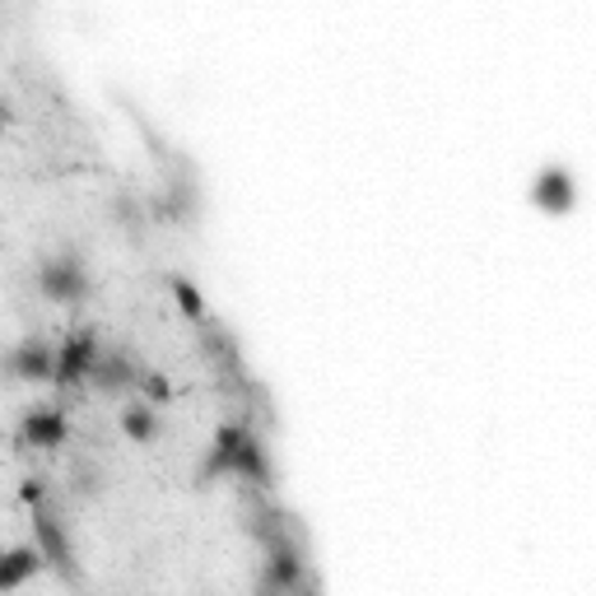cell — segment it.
<instances>
[{"instance_id": "cell-15", "label": "cell", "mask_w": 596, "mask_h": 596, "mask_svg": "<svg viewBox=\"0 0 596 596\" xmlns=\"http://www.w3.org/2000/svg\"><path fill=\"white\" fill-rule=\"evenodd\" d=\"M19 498H23V504H29V508L47 504V481H38V475H29V481L19 485Z\"/></svg>"}, {"instance_id": "cell-1", "label": "cell", "mask_w": 596, "mask_h": 596, "mask_svg": "<svg viewBox=\"0 0 596 596\" xmlns=\"http://www.w3.org/2000/svg\"><path fill=\"white\" fill-rule=\"evenodd\" d=\"M38 290H42V299H52V303H84V294H89L84 261L70 256V252L42 261L38 266Z\"/></svg>"}, {"instance_id": "cell-3", "label": "cell", "mask_w": 596, "mask_h": 596, "mask_svg": "<svg viewBox=\"0 0 596 596\" xmlns=\"http://www.w3.org/2000/svg\"><path fill=\"white\" fill-rule=\"evenodd\" d=\"M93 360H99V336H93V331H70L65 345L57 350V373H52V383H57L61 392L89 383Z\"/></svg>"}, {"instance_id": "cell-16", "label": "cell", "mask_w": 596, "mask_h": 596, "mask_svg": "<svg viewBox=\"0 0 596 596\" xmlns=\"http://www.w3.org/2000/svg\"><path fill=\"white\" fill-rule=\"evenodd\" d=\"M0 127H6V108H0Z\"/></svg>"}, {"instance_id": "cell-12", "label": "cell", "mask_w": 596, "mask_h": 596, "mask_svg": "<svg viewBox=\"0 0 596 596\" xmlns=\"http://www.w3.org/2000/svg\"><path fill=\"white\" fill-rule=\"evenodd\" d=\"M122 434L131 443H154L159 438V411L154 405H127L122 411Z\"/></svg>"}, {"instance_id": "cell-14", "label": "cell", "mask_w": 596, "mask_h": 596, "mask_svg": "<svg viewBox=\"0 0 596 596\" xmlns=\"http://www.w3.org/2000/svg\"><path fill=\"white\" fill-rule=\"evenodd\" d=\"M135 387H140V392H145L150 401H169V396H173V387H169V383H163V377H159V373H140V383H135Z\"/></svg>"}, {"instance_id": "cell-8", "label": "cell", "mask_w": 596, "mask_h": 596, "mask_svg": "<svg viewBox=\"0 0 596 596\" xmlns=\"http://www.w3.org/2000/svg\"><path fill=\"white\" fill-rule=\"evenodd\" d=\"M248 428L243 424H220L210 438V452H205V466H201V481H220V475H233V457L243 447Z\"/></svg>"}, {"instance_id": "cell-10", "label": "cell", "mask_w": 596, "mask_h": 596, "mask_svg": "<svg viewBox=\"0 0 596 596\" xmlns=\"http://www.w3.org/2000/svg\"><path fill=\"white\" fill-rule=\"evenodd\" d=\"M233 475H243V481H252V485H271V457H266V447H261L256 434H248L243 447H238Z\"/></svg>"}, {"instance_id": "cell-2", "label": "cell", "mask_w": 596, "mask_h": 596, "mask_svg": "<svg viewBox=\"0 0 596 596\" xmlns=\"http://www.w3.org/2000/svg\"><path fill=\"white\" fill-rule=\"evenodd\" d=\"M33 545H38V555H42V564L47 568H57V574L65 578V583H75V559H70V536H65V527H61V517L47 508V504H38L33 508Z\"/></svg>"}, {"instance_id": "cell-7", "label": "cell", "mask_w": 596, "mask_h": 596, "mask_svg": "<svg viewBox=\"0 0 596 596\" xmlns=\"http://www.w3.org/2000/svg\"><path fill=\"white\" fill-rule=\"evenodd\" d=\"M135 383H140V373H135V364L127 360V354H99L93 368H89V387L103 392V396H122Z\"/></svg>"}, {"instance_id": "cell-4", "label": "cell", "mask_w": 596, "mask_h": 596, "mask_svg": "<svg viewBox=\"0 0 596 596\" xmlns=\"http://www.w3.org/2000/svg\"><path fill=\"white\" fill-rule=\"evenodd\" d=\"M6 373L14 377V383H52V373H57V350L47 345L42 336L19 341V345L6 354Z\"/></svg>"}, {"instance_id": "cell-5", "label": "cell", "mask_w": 596, "mask_h": 596, "mask_svg": "<svg viewBox=\"0 0 596 596\" xmlns=\"http://www.w3.org/2000/svg\"><path fill=\"white\" fill-rule=\"evenodd\" d=\"M532 201H536V210H545V214H568L578 205V182H574V173L568 169H559V163H550V169H541V178L532 182Z\"/></svg>"}, {"instance_id": "cell-9", "label": "cell", "mask_w": 596, "mask_h": 596, "mask_svg": "<svg viewBox=\"0 0 596 596\" xmlns=\"http://www.w3.org/2000/svg\"><path fill=\"white\" fill-rule=\"evenodd\" d=\"M42 555H38V545H14V550H0V592H14L23 587L29 578L42 574Z\"/></svg>"}, {"instance_id": "cell-11", "label": "cell", "mask_w": 596, "mask_h": 596, "mask_svg": "<svg viewBox=\"0 0 596 596\" xmlns=\"http://www.w3.org/2000/svg\"><path fill=\"white\" fill-rule=\"evenodd\" d=\"M303 578V559L299 550H290V545H275L271 559H266V583L271 587H284V592H294Z\"/></svg>"}, {"instance_id": "cell-6", "label": "cell", "mask_w": 596, "mask_h": 596, "mask_svg": "<svg viewBox=\"0 0 596 596\" xmlns=\"http://www.w3.org/2000/svg\"><path fill=\"white\" fill-rule=\"evenodd\" d=\"M19 438H23V447L57 452L70 438V424H65V415L57 411V405H33V411L23 415V424H19Z\"/></svg>"}, {"instance_id": "cell-13", "label": "cell", "mask_w": 596, "mask_h": 596, "mask_svg": "<svg viewBox=\"0 0 596 596\" xmlns=\"http://www.w3.org/2000/svg\"><path fill=\"white\" fill-rule=\"evenodd\" d=\"M173 299H178V307H182V313L192 317V322H201V317H205V299H201V290H196L192 280L173 275Z\"/></svg>"}]
</instances>
